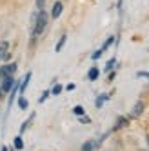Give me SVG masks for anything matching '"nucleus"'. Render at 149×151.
<instances>
[{
	"label": "nucleus",
	"mask_w": 149,
	"mask_h": 151,
	"mask_svg": "<svg viewBox=\"0 0 149 151\" xmlns=\"http://www.w3.org/2000/svg\"><path fill=\"white\" fill-rule=\"evenodd\" d=\"M73 113L78 115V116H82V115H84V107H82V106H77V107L73 109Z\"/></svg>",
	"instance_id": "12"
},
{
	"label": "nucleus",
	"mask_w": 149,
	"mask_h": 151,
	"mask_svg": "<svg viewBox=\"0 0 149 151\" xmlns=\"http://www.w3.org/2000/svg\"><path fill=\"white\" fill-rule=\"evenodd\" d=\"M60 91H62V86H58V84H57L55 88H53V95H58Z\"/></svg>",
	"instance_id": "14"
},
{
	"label": "nucleus",
	"mask_w": 149,
	"mask_h": 151,
	"mask_svg": "<svg viewBox=\"0 0 149 151\" xmlns=\"http://www.w3.org/2000/svg\"><path fill=\"white\" fill-rule=\"evenodd\" d=\"M47 26V13L44 9H40L38 15H37V22H35V27H33V38H37L38 35L44 33V29Z\"/></svg>",
	"instance_id": "1"
},
{
	"label": "nucleus",
	"mask_w": 149,
	"mask_h": 151,
	"mask_svg": "<svg viewBox=\"0 0 149 151\" xmlns=\"http://www.w3.org/2000/svg\"><path fill=\"white\" fill-rule=\"evenodd\" d=\"M13 86H15V80H13L11 77H6L0 88H2V91H4V93H7V91H11V89H13Z\"/></svg>",
	"instance_id": "3"
},
{
	"label": "nucleus",
	"mask_w": 149,
	"mask_h": 151,
	"mask_svg": "<svg viewBox=\"0 0 149 151\" xmlns=\"http://www.w3.org/2000/svg\"><path fill=\"white\" fill-rule=\"evenodd\" d=\"M113 64H115V60H109V62H107V71L113 68Z\"/></svg>",
	"instance_id": "18"
},
{
	"label": "nucleus",
	"mask_w": 149,
	"mask_h": 151,
	"mask_svg": "<svg viewBox=\"0 0 149 151\" xmlns=\"http://www.w3.org/2000/svg\"><path fill=\"white\" fill-rule=\"evenodd\" d=\"M18 106L22 107V109H26V107H27V102H26L24 99H20V100H18Z\"/></svg>",
	"instance_id": "15"
},
{
	"label": "nucleus",
	"mask_w": 149,
	"mask_h": 151,
	"mask_svg": "<svg viewBox=\"0 0 149 151\" xmlns=\"http://www.w3.org/2000/svg\"><path fill=\"white\" fill-rule=\"evenodd\" d=\"M7 44H2L0 46V60H7L9 58V51H7Z\"/></svg>",
	"instance_id": "5"
},
{
	"label": "nucleus",
	"mask_w": 149,
	"mask_h": 151,
	"mask_svg": "<svg viewBox=\"0 0 149 151\" xmlns=\"http://www.w3.org/2000/svg\"><path fill=\"white\" fill-rule=\"evenodd\" d=\"M16 71V64H9V66H2L0 68V77H11V75Z\"/></svg>",
	"instance_id": "2"
},
{
	"label": "nucleus",
	"mask_w": 149,
	"mask_h": 151,
	"mask_svg": "<svg viewBox=\"0 0 149 151\" xmlns=\"http://www.w3.org/2000/svg\"><path fill=\"white\" fill-rule=\"evenodd\" d=\"M62 15V2H55V6H53V11H51V17L53 18H58Z\"/></svg>",
	"instance_id": "4"
},
{
	"label": "nucleus",
	"mask_w": 149,
	"mask_h": 151,
	"mask_svg": "<svg viewBox=\"0 0 149 151\" xmlns=\"http://www.w3.org/2000/svg\"><path fill=\"white\" fill-rule=\"evenodd\" d=\"M142 109H144V104H142V102H138V104L135 106V109H133V115H135V116H138V115L142 113Z\"/></svg>",
	"instance_id": "7"
},
{
	"label": "nucleus",
	"mask_w": 149,
	"mask_h": 151,
	"mask_svg": "<svg viewBox=\"0 0 149 151\" xmlns=\"http://www.w3.org/2000/svg\"><path fill=\"white\" fill-rule=\"evenodd\" d=\"M15 147H16V149H22V147H24V142H22V138H20V137L15 138Z\"/></svg>",
	"instance_id": "11"
},
{
	"label": "nucleus",
	"mask_w": 149,
	"mask_h": 151,
	"mask_svg": "<svg viewBox=\"0 0 149 151\" xmlns=\"http://www.w3.org/2000/svg\"><path fill=\"white\" fill-rule=\"evenodd\" d=\"M44 2H46V0H37V7H38V11H40V9H44Z\"/></svg>",
	"instance_id": "16"
},
{
	"label": "nucleus",
	"mask_w": 149,
	"mask_h": 151,
	"mask_svg": "<svg viewBox=\"0 0 149 151\" xmlns=\"http://www.w3.org/2000/svg\"><path fill=\"white\" fill-rule=\"evenodd\" d=\"M29 78H31V73H27L26 77H24V82H22V86H20V93H24V89H26V86H27Z\"/></svg>",
	"instance_id": "8"
},
{
	"label": "nucleus",
	"mask_w": 149,
	"mask_h": 151,
	"mask_svg": "<svg viewBox=\"0 0 149 151\" xmlns=\"http://www.w3.org/2000/svg\"><path fill=\"white\" fill-rule=\"evenodd\" d=\"M98 75H100V71H98L97 68H93V69L89 71V80H97V78H98Z\"/></svg>",
	"instance_id": "6"
},
{
	"label": "nucleus",
	"mask_w": 149,
	"mask_h": 151,
	"mask_svg": "<svg viewBox=\"0 0 149 151\" xmlns=\"http://www.w3.org/2000/svg\"><path fill=\"white\" fill-rule=\"evenodd\" d=\"M93 147H95V144H93V142H87V144L82 146V151H91Z\"/></svg>",
	"instance_id": "13"
},
{
	"label": "nucleus",
	"mask_w": 149,
	"mask_h": 151,
	"mask_svg": "<svg viewBox=\"0 0 149 151\" xmlns=\"http://www.w3.org/2000/svg\"><path fill=\"white\" fill-rule=\"evenodd\" d=\"M124 126H127V120H125V118H118V122H116L115 129H120V127H124Z\"/></svg>",
	"instance_id": "10"
},
{
	"label": "nucleus",
	"mask_w": 149,
	"mask_h": 151,
	"mask_svg": "<svg viewBox=\"0 0 149 151\" xmlns=\"http://www.w3.org/2000/svg\"><path fill=\"white\" fill-rule=\"evenodd\" d=\"M66 40H67V37H66V35H62L60 42H58V44H57V51H60V49L64 47V44H66Z\"/></svg>",
	"instance_id": "9"
},
{
	"label": "nucleus",
	"mask_w": 149,
	"mask_h": 151,
	"mask_svg": "<svg viewBox=\"0 0 149 151\" xmlns=\"http://www.w3.org/2000/svg\"><path fill=\"white\" fill-rule=\"evenodd\" d=\"M100 55H102V49H98L97 53H95V55H93V58H100Z\"/></svg>",
	"instance_id": "17"
},
{
	"label": "nucleus",
	"mask_w": 149,
	"mask_h": 151,
	"mask_svg": "<svg viewBox=\"0 0 149 151\" xmlns=\"http://www.w3.org/2000/svg\"><path fill=\"white\" fill-rule=\"evenodd\" d=\"M2 95H4V91H2V88H0V99H2Z\"/></svg>",
	"instance_id": "20"
},
{
	"label": "nucleus",
	"mask_w": 149,
	"mask_h": 151,
	"mask_svg": "<svg viewBox=\"0 0 149 151\" xmlns=\"http://www.w3.org/2000/svg\"><path fill=\"white\" fill-rule=\"evenodd\" d=\"M47 95H49V93H47V91H46V93H44V95H42V99H40V102H44V100H46V99H47Z\"/></svg>",
	"instance_id": "19"
}]
</instances>
